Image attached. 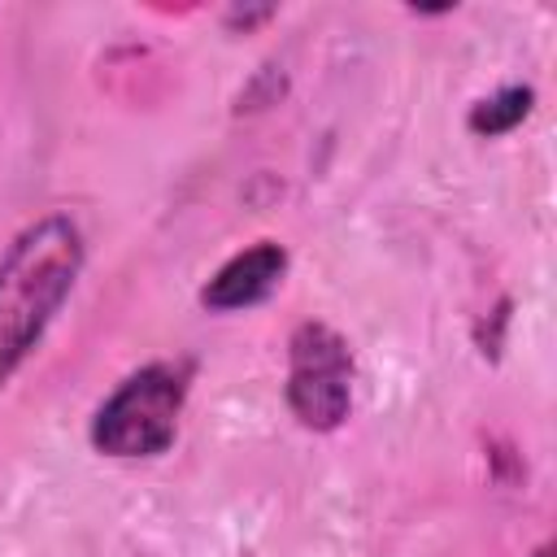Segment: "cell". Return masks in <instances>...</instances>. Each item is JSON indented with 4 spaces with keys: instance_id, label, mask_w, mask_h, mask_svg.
<instances>
[{
    "instance_id": "6",
    "label": "cell",
    "mask_w": 557,
    "mask_h": 557,
    "mask_svg": "<svg viewBox=\"0 0 557 557\" xmlns=\"http://www.w3.org/2000/svg\"><path fill=\"white\" fill-rule=\"evenodd\" d=\"M535 557H553V548H548V544H544V548H540V553H535Z\"/></svg>"
},
{
    "instance_id": "4",
    "label": "cell",
    "mask_w": 557,
    "mask_h": 557,
    "mask_svg": "<svg viewBox=\"0 0 557 557\" xmlns=\"http://www.w3.org/2000/svg\"><path fill=\"white\" fill-rule=\"evenodd\" d=\"M287 270V252L278 244H257L239 257H231L213 278L209 287L200 292V300L209 309H244V305H257L274 292V283L283 278Z\"/></svg>"
},
{
    "instance_id": "2",
    "label": "cell",
    "mask_w": 557,
    "mask_h": 557,
    "mask_svg": "<svg viewBox=\"0 0 557 557\" xmlns=\"http://www.w3.org/2000/svg\"><path fill=\"white\" fill-rule=\"evenodd\" d=\"M183 374L174 366L135 370L91 422V444L109 457H157L170 448L178 409H183Z\"/></svg>"
},
{
    "instance_id": "5",
    "label": "cell",
    "mask_w": 557,
    "mask_h": 557,
    "mask_svg": "<svg viewBox=\"0 0 557 557\" xmlns=\"http://www.w3.org/2000/svg\"><path fill=\"white\" fill-rule=\"evenodd\" d=\"M527 109H531V87H505V91H496L470 109V131L474 135H505L527 117Z\"/></svg>"
},
{
    "instance_id": "1",
    "label": "cell",
    "mask_w": 557,
    "mask_h": 557,
    "mask_svg": "<svg viewBox=\"0 0 557 557\" xmlns=\"http://www.w3.org/2000/svg\"><path fill=\"white\" fill-rule=\"evenodd\" d=\"M78 265L83 235L61 213L26 226L0 257V387L39 344L78 278Z\"/></svg>"
},
{
    "instance_id": "3",
    "label": "cell",
    "mask_w": 557,
    "mask_h": 557,
    "mask_svg": "<svg viewBox=\"0 0 557 557\" xmlns=\"http://www.w3.org/2000/svg\"><path fill=\"white\" fill-rule=\"evenodd\" d=\"M287 405L313 431H331V426H339L348 418V405H352V352H348L344 335H335L322 322L296 326Z\"/></svg>"
}]
</instances>
